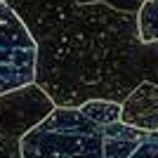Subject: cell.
Masks as SVG:
<instances>
[{"label":"cell","mask_w":158,"mask_h":158,"mask_svg":"<svg viewBox=\"0 0 158 158\" xmlns=\"http://www.w3.org/2000/svg\"><path fill=\"white\" fill-rule=\"evenodd\" d=\"M35 45L33 83L57 109L90 99L123 104L139 83L158 85V43L139 38L137 14L106 2L5 0Z\"/></svg>","instance_id":"6da1fadb"},{"label":"cell","mask_w":158,"mask_h":158,"mask_svg":"<svg viewBox=\"0 0 158 158\" xmlns=\"http://www.w3.org/2000/svg\"><path fill=\"white\" fill-rule=\"evenodd\" d=\"M104 127L78 109H57L19 139L21 158H102Z\"/></svg>","instance_id":"7a4b0ae2"},{"label":"cell","mask_w":158,"mask_h":158,"mask_svg":"<svg viewBox=\"0 0 158 158\" xmlns=\"http://www.w3.org/2000/svg\"><path fill=\"white\" fill-rule=\"evenodd\" d=\"M35 45L17 14L0 2V94L33 83Z\"/></svg>","instance_id":"3957f363"},{"label":"cell","mask_w":158,"mask_h":158,"mask_svg":"<svg viewBox=\"0 0 158 158\" xmlns=\"http://www.w3.org/2000/svg\"><path fill=\"white\" fill-rule=\"evenodd\" d=\"M54 111L52 99L35 83L0 94V137L19 142Z\"/></svg>","instance_id":"277c9868"},{"label":"cell","mask_w":158,"mask_h":158,"mask_svg":"<svg viewBox=\"0 0 158 158\" xmlns=\"http://www.w3.org/2000/svg\"><path fill=\"white\" fill-rule=\"evenodd\" d=\"M102 158H158V132L111 123L102 135Z\"/></svg>","instance_id":"5b68a950"},{"label":"cell","mask_w":158,"mask_h":158,"mask_svg":"<svg viewBox=\"0 0 158 158\" xmlns=\"http://www.w3.org/2000/svg\"><path fill=\"white\" fill-rule=\"evenodd\" d=\"M118 120L135 130L158 132V85L139 83L120 104Z\"/></svg>","instance_id":"8992f818"},{"label":"cell","mask_w":158,"mask_h":158,"mask_svg":"<svg viewBox=\"0 0 158 158\" xmlns=\"http://www.w3.org/2000/svg\"><path fill=\"white\" fill-rule=\"evenodd\" d=\"M78 111L99 127L118 123V118H120V104L106 102V99H90V102H85L83 106H78Z\"/></svg>","instance_id":"52a82bcc"},{"label":"cell","mask_w":158,"mask_h":158,"mask_svg":"<svg viewBox=\"0 0 158 158\" xmlns=\"http://www.w3.org/2000/svg\"><path fill=\"white\" fill-rule=\"evenodd\" d=\"M137 28L144 43H158V0L142 2L137 12Z\"/></svg>","instance_id":"ba28073f"},{"label":"cell","mask_w":158,"mask_h":158,"mask_svg":"<svg viewBox=\"0 0 158 158\" xmlns=\"http://www.w3.org/2000/svg\"><path fill=\"white\" fill-rule=\"evenodd\" d=\"M0 158H21V149L17 139L0 137Z\"/></svg>","instance_id":"9c48e42d"},{"label":"cell","mask_w":158,"mask_h":158,"mask_svg":"<svg viewBox=\"0 0 158 158\" xmlns=\"http://www.w3.org/2000/svg\"><path fill=\"white\" fill-rule=\"evenodd\" d=\"M76 2H80V5H85V2H106V0H76Z\"/></svg>","instance_id":"30bf717a"},{"label":"cell","mask_w":158,"mask_h":158,"mask_svg":"<svg viewBox=\"0 0 158 158\" xmlns=\"http://www.w3.org/2000/svg\"><path fill=\"white\" fill-rule=\"evenodd\" d=\"M0 2H5V0H0Z\"/></svg>","instance_id":"8fae6325"},{"label":"cell","mask_w":158,"mask_h":158,"mask_svg":"<svg viewBox=\"0 0 158 158\" xmlns=\"http://www.w3.org/2000/svg\"><path fill=\"white\" fill-rule=\"evenodd\" d=\"M142 2H146V0H142Z\"/></svg>","instance_id":"7c38bea8"}]
</instances>
